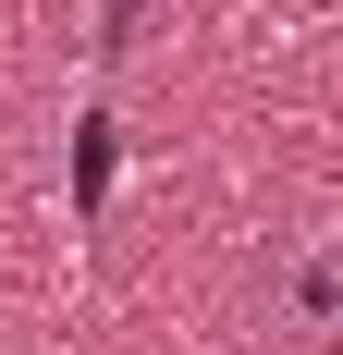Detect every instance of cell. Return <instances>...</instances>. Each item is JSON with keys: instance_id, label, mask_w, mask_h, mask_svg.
Wrapping results in <instances>:
<instances>
[{"instance_id": "1", "label": "cell", "mask_w": 343, "mask_h": 355, "mask_svg": "<svg viewBox=\"0 0 343 355\" xmlns=\"http://www.w3.org/2000/svg\"><path fill=\"white\" fill-rule=\"evenodd\" d=\"M282 319L294 331H343V245H294L282 257Z\"/></svg>"}]
</instances>
